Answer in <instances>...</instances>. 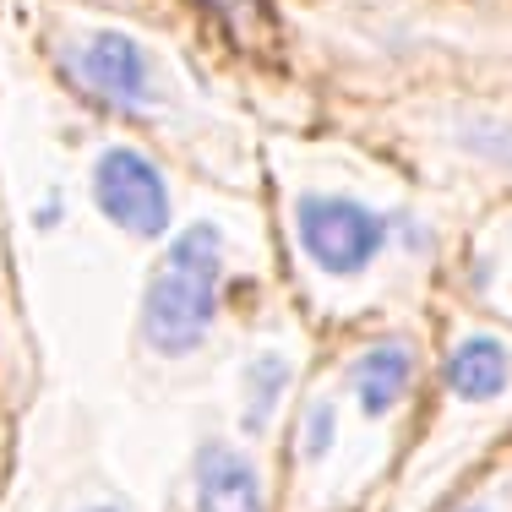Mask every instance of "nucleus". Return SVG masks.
<instances>
[{
  "label": "nucleus",
  "instance_id": "obj_1",
  "mask_svg": "<svg viewBox=\"0 0 512 512\" xmlns=\"http://www.w3.org/2000/svg\"><path fill=\"white\" fill-rule=\"evenodd\" d=\"M218 273H224V240L213 224H191L175 235L164 273L142 300V333L158 355H191L207 338L218 311Z\"/></svg>",
  "mask_w": 512,
  "mask_h": 512
},
{
  "label": "nucleus",
  "instance_id": "obj_2",
  "mask_svg": "<svg viewBox=\"0 0 512 512\" xmlns=\"http://www.w3.org/2000/svg\"><path fill=\"white\" fill-rule=\"evenodd\" d=\"M295 235L322 273H360L387 246V218L349 197H300Z\"/></svg>",
  "mask_w": 512,
  "mask_h": 512
},
{
  "label": "nucleus",
  "instance_id": "obj_3",
  "mask_svg": "<svg viewBox=\"0 0 512 512\" xmlns=\"http://www.w3.org/2000/svg\"><path fill=\"white\" fill-rule=\"evenodd\" d=\"M93 197H99V213L126 235L153 240L169 229V186L153 158L137 148H109L93 164Z\"/></svg>",
  "mask_w": 512,
  "mask_h": 512
},
{
  "label": "nucleus",
  "instance_id": "obj_4",
  "mask_svg": "<svg viewBox=\"0 0 512 512\" xmlns=\"http://www.w3.org/2000/svg\"><path fill=\"white\" fill-rule=\"evenodd\" d=\"M77 71L109 104H148V55L131 33H93L77 55Z\"/></svg>",
  "mask_w": 512,
  "mask_h": 512
},
{
  "label": "nucleus",
  "instance_id": "obj_5",
  "mask_svg": "<svg viewBox=\"0 0 512 512\" xmlns=\"http://www.w3.org/2000/svg\"><path fill=\"white\" fill-rule=\"evenodd\" d=\"M197 512H267L256 463L224 442L202 447L197 453Z\"/></svg>",
  "mask_w": 512,
  "mask_h": 512
},
{
  "label": "nucleus",
  "instance_id": "obj_6",
  "mask_svg": "<svg viewBox=\"0 0 512 512\" xmlns=\"http://www.w3.org/2000/svg\"><path fill=\"white\" fill-rule=\"evenodd\" d=\"M507 376H512L507 349L496 344V338H485V333L463 338L453 355H447V387H453L458 398H469V404L496 398V393L507 387Z\"/></svg>",
  "mask_w": 512,
  "mask_h": 512
},
{
  "label": "nucleus",
  "instance_id": "obj_7",
  "mask_svg": "<svg viewBox=\"0 0 512 512\" xmlns=\"http://www.w3.org/2000/svg\"><path fill=\"white\" fill-rule=\"evenodd\" d=\"M409 376H414V360L404 344H376L349 365V382H355V398L365 414H387L398 398L409 393Z\"/></svg>",
  "mask_w": 512,
  "mask_h": 512
},
{
  "label": "nucleus",
  "instance_id": "obj_8",
  "mask_svg": "<svg viewBox=\"0 0 512 512\" xmlns=\"http://www.w3.org/2000/svg\"><path fill=\"white\" fill-rule=\"evenodd\" d=\"M284 382H289V365L278 360V355H262V360L251 365V404H246V425H262L267 414H273L278 393H284Z\"/></svg>",
  "mask_w": 512,
  "mask_h": 512
},
{
  "label": "nucleus",
  "instance_id": "obj_9",
  "mask_svg": "<svg viewBox=\"0 0 512 512\" xmlns=\"http://www.w3.org/2000/svg\"><path fill=\"white\" fill-rule=\"evenodd\" d=\"M469 142L474 153H491V158H507L512 164V131H502V126H469Z\"/></svg>",
  "mask_w": 512,
  "mask_h": 512
},
{
  "label": "nucleus",
  "instance_id": "obj_10",
  "mask_svg": "<svg viewBox=\"0 0 512 512\" xmlns=\"http://www.w3.org/2000/svg\"><path fill=\"white\" fill-rule=\"evenodd\" d=\"M327 442H333V409L316 404V409H311V420H306V453H311V458H322V453H327Z\"/></svg>",
  "mask_w": 512,
  "mask_h": 512
},
{
  "label": "nucleus",
  "instance_id": "obj_11",
  "mask_svg": "<svg viewBox=\"0 0 512 512\" xmlns=\"http://www.w3.org/2000/svg\"><path fill=\"white\" fill-rule=\"evenodd\" d=\"M218 6H240V0H218Z\"/></svg>",
  "mask_w": 512,
  "mask_h": 512
},
{
  "label": "nucleus",
  "instance_id": "obj_12",
  "mask_svg": "<svg viewBox=\"0 0 512 512\" xmlns=\"http://www.w3.org/2000/svg\"><path fill=\"white\" fill-rule=\"evenodd\" d=\"M93 512H115V507H93Z\"/></svg>",
  "mask_w": 512,
  "mask_h": 512
}]
</instances>
